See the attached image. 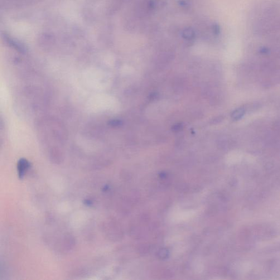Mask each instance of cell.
Returning a JSON list of instances; mask_svg holds the SVG:
<instances>
[{
    "label": "cell",
    "mask_w": 280,
    "mask_h": 280,
    "mask_svg": "<svg viewBox=\"0 0 280 280\" xmlns=\"http://www.w3.org/2000/svg\"><path fill=\"white\" fill-rule=\"evenodd\" d=\"M29 163L25 159H22L19 161L18 164V170L19 177L23 178L26 171L28 170V168L29 167Z\"/></svg>",
    "instance_id": "cell-1"
},
{
    "label": "cell",
    "mask_w": 280,
    "mask_h": 280,
    "mask_svg": "<svg viewBox=\"0 0 280 280\" xmlns=\"http://www.w3.org/2000/svg\"><path fill=\"white\" fill-rule=\"evenodd\" d=\"M243 111L242 110H240L234 113L233 117L236 119L240 118L241 116V115H243Z\"/></svg>",
    "instance_id": "cell-2"
}]
</instances>
